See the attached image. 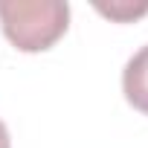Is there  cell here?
<instances>
[{"label":"cell","mask_w":148,"mask_h":148,"mask_svg":"<svg viewBox=\"0 0 148 148\" xmlns=\"http://www.w3.org/2000/svg\"><path fill=\"white\" fill-rule=\"evenodd\" d=\"M0 26L21 52L49 49L70 26L64 0H0Z\"/></svg>","instance_id":"obj_1"},{"label":"cell","mask_w":148,"mask_h":148,"mask_svg":"<svg viewBox=\"0 0 148 148\" xmlns=\"http://www.w3.org/2000/svg\"><path fill=\"white\" fill-rule=\"evenodd\" d=\"M122 93L131 108L148 116V44L128 58L122 70Z\"/></svg>","instance_id":"obj_2"},{"label":"cell","mask_w":148,"mask_h":148,"mask_svg":"<svg viewBox=\"0 0 148 148\" xmlns=\"http://www.w3.org/2000/svg\"><path fill=\"white\" fill-rule=\"evenodd\" d=\"M96 12H102L105 18L110 21H119V23H131L142 15H148V0H142V3H125V0H119V3H96Z\"/></svg>","instance_id":"obj_3"},{"label":"cell","mask_w":148,"mask_h":148,"mask_svg":"<svg viewBox=\"0 0 148 148\" xmlns=\"http://www.w3.org/2000/svg\"><path fill=\"white\" fill-rule=\"evenodd\" d=\"M0 148H12V139H9V128L0 122Z\"/></svg>","instance_id":"obj_4"}]
</instances>
